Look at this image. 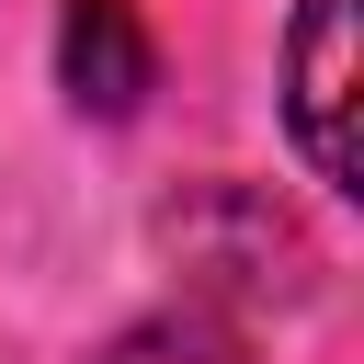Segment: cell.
<instances>
[{
  "label": "cell",
  "mask_w": 364,
  "mask_h": 364,
  "mask_svg": "<svg viewBox=\"0 0 364 364\" xmlns=\"http://www.w3.org/2000/svg\"><path fill=\"white\" fill-rule=\"evenodd\" d=\"M284 125L330 193H353V0H307L284 34Z\"/></svg>",
  "instance_id": "cell-1"
},
{
  "label": "cell",
  "mask_w": 364,
  "mask_h": 364,
  "mask_svg": "<svg viewBox=\"0 0 364 364\" xmlns=\"http://www.w3.org/2000/svg\"><path fill=\"white\" fill-rule=\"evenodd\" d=\"M57 80H68V102L91 125H125L148 102V80H159V46H148L136 0H68L57 11Z\"/></svg>",
  "instance_id": "cell-2"
},
{
  "label": "cell",
  "mask_w": 364,
  "mask_h": 364,
  "mask_svg": "<svg viewBox=\"0 0 364 364\" xmlns=\"http://www.w3.org/2000/svg\"><path fill=\"white\" fill-rule=\"evenodd\" d=\"M91 364H250V341L216 318V307H159V318H136V330H114Z\"/></svg>",
  "instance_id": "cell-3"
}]
</instances>
